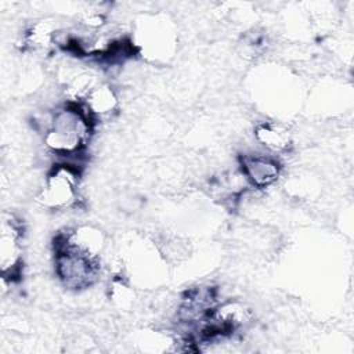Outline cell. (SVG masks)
I'll list each match as a JSON object with an SVG mask.
<instances>
[{
  "label": "cell",
  "mask_w": 354,
  "mask_h": 354,
  "mask_svg": "<svg viewBox=\"0 0 354 354\" xmlns=\"http://www.w3.org/2000/svg\"><path fill=\"white\" fill-rule=\"evenodd\" d=\"M22 227L12 214H4L0 230V270L4 281H17L22 271Z\"/></svg>",
  "instance_id": "5"
},
{
  "label": "cell",
  "mask_w": 354,
  "mask_h": 354,
  "mask_svg": "<svg viewBox=\"0 0 354 354\" xmlns=\"http://www.w3.org/2000/svg\"><path fill=\"white\" fill-rule=\"evenodd\" d=\"M133 44L137 51L151 59H166L173 54L176 33L166 17L142 18L137 30V41Z\"/></svg>",
  "instance_id": "4"
},
{
  "label": "cell",
  "mask_w": 354,
  "mask_h": 354,
  "mask_svg": "<svg viewBox=\"0 0 354 354\" xmlns=\"http://www.w3.org/2000/svg\"><path fill=\"white\" fill-rule=\"evenodd\" d=\"M80 106L93 119V122H95L111 118L119 108V98L111 84L100 82L88 93Z\"/></svg>",
  "instance_id": "8"
},
{
  "label": "cell",
  "mask_w": 354,
  "mask_h": 354,
  "mask_svg": "<svg viewBox=\"0 0 354 354\" xmlns=\"http://www.w3.org/2000/svg\"><path fill=\"white\" fill-rule=\"evenodd\" d=\"M54 245L72 249L90 259L101 261V257L106 250V236L100 228L88 224H82L68 228L65 232H61L55 238Z\"/></svg>",
  "instance_id": "6"
},
{
  "label": "cell",
  "mask_w": 354,
  "mask_h": 354,
  "mask_svg": "<svg viewBox=\"0 0 354 354\" xmlns=\"http://www.w3.org/2000/svg\"><path fill=\"white\" fill-rule=\"evenodd\" d=\"M254 138L271 155L288 151L292 144L289 129L278 122H260L254 127Z\"/></svg>",
  "instance_id": "9"
},
{
  "label": "cell",
  "mask_w": 354,
  "mask_h": 354,
  "mask_svg": "<svg viewBox=\"0 0 354 354\" xmlns=\"http://www.w3.org/2000/svg\"><path fill=\"white\" fill-rule=\"evenodd\" d=\"M58 29L50 21H37L26 32L25 40L32 50H47L58 39Z\"/></svg>",
  "instance_id": "10"
},
{
  "label": "cell",
  "mask_w": 354,
  "mask_h": 354,
  "mask_svg": "<svg viewBox=\"0 0 354 354\" xmlns=\"http://www.w3.org/2000/svg\"><path fill=\"white\" fill-rule=\"evenodd\" d=\"M93 124V119L80 105L66 102L50 113L43 129L44 145L59 158H76L88 145Z\"/></svg>",
  "instance_id": "1"
},
{
  "label": "cell",
  "mask_w": 354,
  "mask_h": 354,
  "mask_svg": "<svg viewBox=\"0 0 354 354\" xmlns=\"http://www.w3.org/2000/svg\"><path fill=\"white\" fill-rule=\"evenodd\" d=\"M54 268L59 282L73 290L90 288L100 277L101 261L72 249L54 245Z\"/></svg>",
  "instance_id": "3"
},
{
  "label": "cell",
  "mask_w": 354,
  "mask_h": 354,
  "mask_svg": "<svg viewBox=\"0 0 354 354\" xmlns=\"http://www.w3.org/2000/svg\"><path fill=\"white\" fill-rule=\"evenodd\" d=\"M80 169L72 162L55 163L46 174L36 201L48 210H68L79 201Z\"/></svg>",
  "instance_id": "2"
},
{
  "label": "cell",
  "mask_w": 354,
  "mask_h": 354,
  "mask_svg": "<svg viewBox=\"0 0 354 354\" xmlns=\"http://www.w3.org/2000/svg\"><path fill=\"white\" fill-rule=\"evenodd\" d=\"M239 167L248 185L256 189L274 185L282 171L279 160L271 153H243L239 158Z\"/></svg>",
  "instance_id": "7"
}]
</instances>
